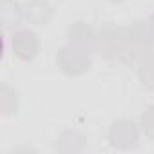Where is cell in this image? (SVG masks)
I'll list each match as a JSON object with an SVG mask.
<instances>
[{"label": "cell", "mask_w": 154, "mask_h": 154, "mask_svg": "<svg viewBox=\"0 0 154 154\" xmlns=\"http://www.w3.org/2000/svg\"><path fill=\"white\" fill-rule=\"evenodd\" d=\"M109 140H111V145L112 147H118V149H129L136 143L138 140V129L132 122L129 120H120V122H114L111 131H109Z\"/></svg>", "instance_id": "cell-3"}, {"label": "cell", "mask_w": 154, "mask_h": 154, "mask_svg": "<svg viewBox=\"0 0 154 154\" xmlns=\"http://www.w3.org/2000/svg\"><path fill=\"white\" fill-rule=\"evenodd\" d=\"M38 36L33 31H18L13 36V53L20 60H33L38 53Z\"/></svg>", "instance_id": "cell-4"}, {"label": "cell", "mask_w": 154, "mask_h": 154, "mask_svg": "<svg viewBox=\"0 0 154 154\" xmlns=\"http://www.w3.org/2000/svg\"><path fill=\"white\" fill-rule=\"evenodd\" d=\"M150 35L154 36V15L150 17Z\"/></svg>", "instance_id": "cell-11"}, {"label": "cell", "mask_w": 154, "mask_h": 154, "mask_svg": "<svg viewBox=\"0 0 154 154\" xmlns=\"http://www.w3.org/2000/svg\"><path fill=\"white\" fill-rule=\"evenodd\" d=\"M22 17H24V9L18 2H15V0H2L0 2V18H2L6 29L17 27L22 22Z\"/></svg>", "instance_id": "cell-7"}, {"label": "cell", "mask_w": 154, "mask_h": 154, "mask_svg": "<svg viewBox=\"0 0 154 154\" xmlns=\"http://www.w3.org/2000/svg\"><path fill=\"white\" fill-rule=\"evenodd\" d=\"M141 127H143L145 134L154 140V105L149 107V109L141 114Z\"/></svg>", "instance_id": "cell-10"}, {"label": "cell", "mask_w": 154, "mask_h": 154, "mask_svg": "<svg viewBox=\"0 0 154 154\" xmlns=\"http://www.w3.org/2000/svg\"><path fill=\"white\" fill-rule=\"evenodd\" d=\"M150 36H152V35L149 33L147 26H143L141 22H136L132 27H129V29L123 33L122 56H123L127 62H132L140 53H143V49H147Z\"/></svg>", "instance_id": "cell-2"}, {"label": "cell", "mask_w": 154, "mask_h": 154, "mask_svg": "<svg viewBox=\"0 0 154 154\" xmlns=\"http://www.w3.org/2000/svg\"><path fill=\"white\" fill-rule=\"evenodd\" d=\"M51 15H53V9L47 0H29L24 6V17L35 26L45 24L51 18Z\"/></svg>", "instance_id": "cell-6"}, {"label": "cell", "mask_w": 154, "mask_h": 154, "mask_svg": "<svg viewBox=\"0 0 154 154\" xmlns=\"http://www.w3.org/2000/svg\"><path fill=\"white\" fill-rule=\"evenodd\" d=\"M114 2H123V0H114Z\"/></svg>", "instance_id": "cell-12"}, {"label": "cell", "mask_w": 154, "mask_h": 154, "mask_svg": "<svg viewBox=\"0 0 154 154\" xmlns=\"http://www.w3.org/2000/svg\"><path fill=\"white\" fill-rule=\"evenodd\" d=\"M91 51L93 47L78 44V42H71L58 53V65L65 74H82L89 69L91 65Z\"/></svg>", "instance_id": "cell-1"}, {"label": "cell", "mask_w": 154, "mask_h": 154, "mask_svg": "<svg viewBox=\"0 0 154 154\" xmlns=\"http://www.w3.org/2000/svg\"><path fill=\"white\" fill-rule=\"evenodd\" d=\"M0 107H2V112L4 114H13L18 109L17 91L11 89L8 84H2V87H0Z\"/></svg>", "instance_id": "cell-8"}, {"label": "cell", "mask_w": 154, "mask_h": 154, "mask_svg": "<svg viewBox=\"0 0 154 154\" xmlns=\"http://www.w3.org/2000/svg\"><path fill=\"white\" fill-rule=\"evenodd\" d=\"M96 42L105 56H116V54H122L123 33L112 26H107L103 31H100V36L96 38Z\"/></svg>", "instance_id": "cell-5"}, {"label": "cell", "mask_w": 154, "mask_h": 154, "mask_svg": "<svg viewBox=\"0 0 154 154\" xmlns=\"http://www.w3.org/2000/svg\"><path fill=\"white\" fill-rule=\"evenodd\" d=\"M140 78L147 87L154 89V53L145 56V60L140 67Z\"/></svg>", "instance_id": "cell-9"}]
</instances>
